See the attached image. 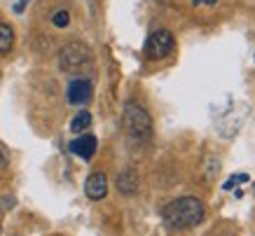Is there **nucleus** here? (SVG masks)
<instances>
[{"label": "nucleus", "instance_id": "10", "mask_svg": "<svg viewBox=\"0 0 255 236\" xmlns=\"http://www.w3.org/2000/svg\"><path fill=\"white\" fill-rule=\"evenodd\" d=\"M89 124H92V115L87 113V110H82V113L70 122V131H75V133H82L85 129H89Z\"/></svg>", "mask_w": 255, "mask_h": 236}, {"label": "nucleus", "instance_id": "2", "mask_svg": "<svg viewBox=\"0 0 255 236\" xmlns=\"http://www.w3.org/2000/svg\"><path fill=\"white\" fill-rule=\"evenodd\" d=\"M122 126L127 131V136L136 140V143H145L152 136V119H150L145 108L136 106V103H127L124 106Z\"/></svg>", "mask_w": 255, "mask_h": 236}, {"label": "nucleus", "instance_id": "6", "mask_svg": "<svg viewBox=\"0 0 255 236\" xmlns=\"http://www.w3.org/2000/svg\"><path fill=\"white\" fill-rule=\"evenodd\" d=\"M85 192H87V197L94 199V201L103 199L108 194V178L103 173H92L85 183Z\"/></svg>", "mask_w": 255, "mask_h": 236}, {"label": "nucleus", "instance_id": "15", "mask_svg": "<svg viewBox=\"0 0 255 236\" xmlns=\"http://www.w3.org/2000/svg\"><path fill=\"white\" fill-rule=\"evenodd\" d=\"M23 7H26V0H21V2H16V5H14V9H16V12H21Z\"/></svg>", "mask_w": 255, "mask_h": 236}, {"label": "nucleus", "instance_id": "12", "mask_svg": "<svg viewBox=\"0 0 255 236\" xmlns=\"http://www.w3.org/2000/svg\"><path fill=\"white\" fill-rule=\"evenodd\" d=\"M237 183H248V175L246 173H239V175H234V178H230V180L225 183V190H232Z\"/></svg>", "mask_w": 255, "mask_h": 236}, {"label": "nucleus", "instance_id": "8", "mask_svg": "<svg viewBox=\"0 0 255 236\" xmlns=\"http://www.w3.org/2000/svg\"><path fill=\"white\" fill-rule=\"evenodd\" d=\"M117 190L122 192L124 197H131V194H136L138 192V185H140V180H138V173L133 171V168H124L122 173L117 175Z\"/></svg>", "mask_w": 255, "mask_h": 236}, {"label": "nucleus", "instance_id": "16", "mask_svg": "<svg viewBox=\"0 0 255 236\" xmlns=\"http://www.w3.org/2000/svg\"><path fill=\"white\" fill-rule=\"evenodd\" d=\"M253 194H255V183H253Z\"/></svg>", "mask_w": 255, "mask_h": 236}, {"label": "nucleus", "instance_id": "5", "mask_svg": "<svg viewBox=\"0 0 255 236\" xmlns=\"http://www.w3.org/2000/svg\"><path fill=\"white\" fill-rule=\"evenodd\" d=\"M92 99V82L89 80H73L68 84V101L73 106H82Z\"/></svg>", "mask_w": 255, "mask_h": 236}, {"label": "nucleus", "instance_id": "3", "mask_svg": "<svg viewBox=\"0 0 255 236\" xmlns=\"http://www.w3.org/2000/svg\"><path fill=\"white\" fill-rule=\"evenodd\" d=\"M92 63V49L85 42H68L66 47H61L59 52V66L66 73H75L82 66Z\"/></svg>", "mask_w": 255, "mask_h": 236}, {"label": "nucleus", "instance_id": "9", "mask_svg": "<svg viewBox=\"0 0 255 236\" xmlns=\"http://www.w3.org/2000/svg\"><path fill=\"white\" fill-rule=\"evenodd\" d=\"M14 45V31L9 23H0V54H7Z\"/></svg>", "mask_w": 255, "mask_h": 236}, {"label": "nucleus", "instance_id": "7", "mask_svg": "<svg viewBox=\"0 0 255 236\" xmlns=\"http://www.w3.org/2000/svg\"><path fill=\"white\" fill-rule=\"evenodd\" d=\"M96 147H99L96 138L89 136V133H85V136L75 138V140L70 143V152L78 154V157H82V159H92L94 152H96Z\"/></svg>", "mask_w": 255, "mask_h": 236}, {"label": "nucleus", "instance_id": "11", "mask_svg": "<svg viewBox=\"0 0 255 236\" xmlns=\"http://www.w3.org/2000/svg\"><path fill=\"white\" fill-rule=\"evenodd\" d=\"M52 23H54V26H59V28H66V26L70 23V14L66 12V9H59V12L52 16Z\"/></svg>", "mask_w": 255, "mask_h": 236}, {"label": "nucleus", "instance_id": "4", "mask_svg": "<svg viewBox=\"0 0 255 236\" xmlns=\"http://www.w3.org/2000/svg\"><path fill=\"white\" fill-rule=\"evenodd\" d=\"M173 45H176V40H173L171 31H166V28H159V31H155L152 35H150V38H147L145 54L150 56V59H164V56H169V54H171Z\"/></svg>", "mask_w": 255, "mask_h": 236}, {"label": "nucleus", "instance_id": "13", "mask_svg": "<svg viewBox=\"0 0 255 236\" xmlns=\"http://www.w3.org/2000/svg\"><path fill=\"white\" fill-rule=\"evenodd\" d=\"M7 161H9V154H7V147H5V145L0 143V171H2V168L7 166Z\"/></svg>", "mask_w": 255, "mask_h": 236}, {"label": "nucleus", "instance_id": "14", "mask_svg": "<svg viewBox=\"0 0 255 236\" xmlns=\"http://www.w3.org/2000/svg\"><path fill=\"white\" fill-rule=\"evenodd\" d=\"M218 0H192L194 7H199V5H216Z\"/></svg>", "mask_w": 255, "mask_h": 236}, {"label": "nucleus", "instance_id": "1", "mask_svg": "<svg viewBox=\"0 0 255 236\" xmlns=\"http://www.w3.org/2000/svg\"><path fill=\"white\" fill-rule=\"evenodd\" d=\"M164 222L169 225L171 229H192L197 225H201L204 220V204L199 199L194 197H183V199H176L171 201L166 208H164Z\"/></svg>", "mask_w": 255, "mask_h": 236}]
</instances>
